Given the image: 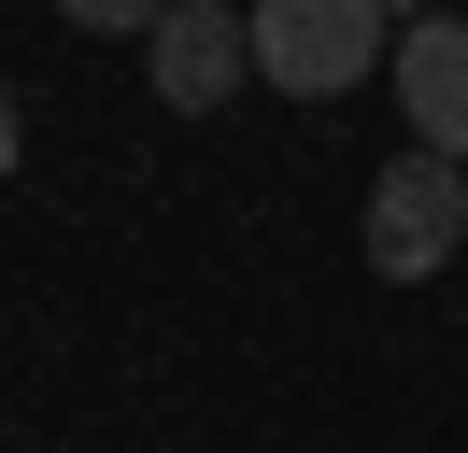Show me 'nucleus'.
Instances as JSON below:
<instances>
[{
    "instance_id": "nucleus-1",
    "label": "nucleus",
    "mask_w": 468,
    "mask_h": 453,
    "mask_svg": "<svg viewBox=\"0 0 468 453\" xmlns=\"http://www.w3.org/2000/svg\"><path fill=\"white\" fill-rule=\"evenodd\" d=\"M241 15H256V85L341 100V85L383 71V15H398V0H241Z\"/></svg>"
},
{
    "instance_id": "nucleus-2",
    "label": "nucleus",
    "mask_w": 468,
    "mask_h": 453,
    "mask_svg": "<svg viewBox=\"0 0 468 453\" xmlns=\"http://www.w3.org/2000/svg\"><path fill=\"white\" fill-rule=\"evenodd\" d=\"M454 241H468V170L411 142V156L369 184V269L383 283H426V269H454Z\"/></svg>"
},
{
    "instance_id": "nucleus-3",
    "label": "nucleus",
    "mask_w": 468,
    "mask_h": 453,
    "mask_svg": "<svg viewBox=\"0 0 468 453\" xmlns=\"http://www.w3.org/2000/svg\"><path fill=\"white\" fill-rule=\"evenodd\" d=\"M143 57H156V113H228L256 85V15L241 0H171L143 28Z\"/></svg>"
},
{
    "instance_id": "nucleus-4",
    "label": "nucleus",
    "mask_w": 468,
    "mask_h": 453,
    "mask_svg": "<svg viewBox=\"0 0 468 453\" xmlns=\"http://www.w3.org/2000/svg\"><path fill=\"white\" fill-rule=\"evenodd\" d=\"M398 113H411L426 156L468 170V15H411L398 28Z\"/></svg>"
},
{
    "instance_id": "nucleus-5",
    "label": "nucleus",
    "mask_w": 468,
    "mask_h": 453,
    "mask_svg": "<svg viewBox=\"0 0 468 453\" xmlns=\"http://www.w3.org/2000/svg\"><path fill=\"white\" fill-rule=\"evenodd\" d=\"M58 15H71V28H156L171 0H58Z\"/></svg>"
},
{
    "instance_id": "nucleus-6",
    "label": "nucleus",
    "mask_w": 468,
    "mask_h": 453,
    "mask_svg": "<svg viewBox=\"0 0 468 453\" xmlns=\"http://www.w3.org/2000/svg\"><path fill=\"white\" fill-rule=\"evenodd\" d=\"M15 156H29V128H15V85H0V170H15Z\"/></svg>"
}]
</instances>
